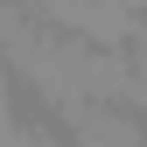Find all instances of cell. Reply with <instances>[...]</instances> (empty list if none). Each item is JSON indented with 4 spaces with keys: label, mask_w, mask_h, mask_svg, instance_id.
<instances>
[{
    "label": "cell",
    "mask_w": 147,
    "mask_h": 147,
    "mask_svg": "<svg viewBox=\"0 0 147 147\" xmlns=\"http://www.w3.org/2000/svg\"><path fill=\"white\" fill-rule=\"evenodd\" d=\"M63 126H70V147H147V126H140V112H126V105H63L56 112Z\"/></svg>",
    "instance_id": "6da1fadb"
},
{
    "label": "cell",
    "mask_w": 147,
    "mask_h": 147,
    "mask_svg": "<svg viewBox=\"0 0 147 147\" xmlns=\"http://www.w3.org/2000/svg\"><path fill=\"white\" fill-rule=\"evenodd\" d=\"M14 91H21V84H14V70L0 63V133H7L14 119H21V112H14Z\"/></svg>",
    "instance_id": "7a4b0ae2"
},
{
    "label": "cell",
    "mask_w": 147,
    "mask_h": 147,
    "mask_svg": "<svg viewBox=\"0 0 147 147\" xmlns=\"http://www.w3.org/2000/svg\"><path fill=\"white\" fill-rule=\"evenodd\" d=\"M126 63H133V77H147V21L126 35Z\"/></svg>",
    "instance_id": "3957f363"
},
{
    "label": "cell",
    "mask_w": 147,
    "mask_h": 147,
    "mask_svg": "<svg viewBox=\"0 0 147 147\" xmlns=\"http://www.w3.org/2000/svg\"><path fill=\"white\" fill-rule=\"evenodd\" d=\"M7 7H14V0H0V14H7Z\"/></svg>",
    "instance_id": "277c9868"
},
{
    "label": "cell",
    "mask_w": 147,
    "mask_h": 147,
    "mask_svg": "<svg viewBox=\"0 0 147 147\" xmlns=\"http://www.w3.org/2000/svg\"><path fill=\"white\" fill-rule=\"evenodd\" d=\"M140 7H147V0H140Z\"/></svg>",
    "instance_id": "5b68a950"
},
{
    "label": "cell",
    "mask_w": 147,
    "mask_h": 147,
    "mask_svg": "<svg viewBox=\"0 0 147 147\" xmlns=\"http://www.w3.org/2000/svg\"><path fill=\"white\" fill-rule=\"evenodd\" d=\"M140 126H147V119H140Z\"/></svg>",
    "instance_id": "8992f818"
}]
</instances>
